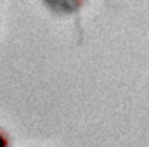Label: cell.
<instances>
[{
	"label": "cell",
	"instance_id": "1",
	"mask_svg": "<svg viewBox=\"0 0 149 147\" xmlns=\"http://www.w3.org/2000/svg\"><path fill=\"white\" fill-rule=\"evenodd\" d=\"M88 0H43V3L57 14H74Z\"/></svg>",
	"mask_w": 149,
	"mask_h": 147
},
{
	"label": "cell",
	"instance_id": "2",
	"mask_svg": "<svg viewBox=\"0 0 149 147\" xmlns=\"http://www.w3.org/2000/svg\"><path fill=\"white\" fill-rule=\"evenodd\" d=\"M0 147H9V139H7V135L2 133V132H0Z\"/></svg>",
	"mask_w": 149,
	"mask_h": 147
}]
</instances>
